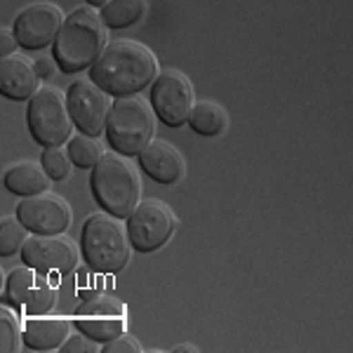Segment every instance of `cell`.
<instances>
[{
    "label": "cell",
    "instance_id": "cell-27",
    "mask_svg": "<svg viewBox=\"0 0 353 353\" xmlns=\"http://www.w3.org/2000/svg\"><path fill=\"white\" fill-rule=\"evenodd\" d=\"M17 45H19V43H17L12 28H3V33H0V54H3V57L14 54Z\"/></svg>",
    "mask_w": 353,
    "mask_h": 353
},
{
    "label": "cell",
    "instance_id": "cell-18",
    "mask_svg": "<svg viewBox=\"0 0 353 353\" xmlns=\"http://www.w3.org/2000/svg\"><path fill=\"white\" fill-rule=\"evenodd\" d=\"M5 189L17 193V196H38L50 189V181L52 176L48 174V170L43 168V163L38 165L36 161H19L14 165H10L5 170Z\"/></svg>",
    "mask_w": 353,
    "mask_h": 353
},
{
    "label": "cell",
    "instance_id": "cell-20",
    "mask_svg": "<svg viewBox=\"0 0 353 353\" xmlns=\"http://www.w3.org/2000/svg\"><path fill=\"white\" fill-rule=\"evenodd\" d=\"M149 10L146 0H109L101 8V19L109 28H128L137 24Z\"/></svg>",
    "mask_w": 353,
    "mask_h": 353
},
{
    "label": "cell",
    "instance_id": "cell-9",
    "mask_svg": "<svg viewBox=\"0 0 353 353\" xmlns=\"http://www.w3.org/2000/svg\"><path fill=\"white\" fill-rule=\"evenodd\" d=\"M151 106L156 116L170 128H179V125L189 123V116L196 106L191 81L181 71H172V68L163 71L153 81Z\"/></svg>",
    "mask_w": 353,
    "mask_h": 353
},
{
    "label": "cell",
    "instance_id": "cell-3",
    "mask_svg": "<svg viewBox=\"0 0 353 353\" xmlns=\"http://www.w3.org/2000/svg\"><path fill=\"white\" fill-rule=\"evenodd\" d=\"M90 186H92L99 208H104V212L118 219H128L139 205V174L130 165L128 156H121V153H104V158L92 168Z\"/></svg>",
    "mask_w": 353,
    "mask_h": 353
},
{
    "label": "cell",
    "instance_id": "cell-25",
    "mask_svg": "<svg viewBox=\"0 0 353 353\" xmlns=\"http://www.w3.org/2000/svg\"><path fill=\"white\" fill-rule=\"evenodd\" d=\"M141 351H144V346H141L132 334H125V332L121 337L101 344V353H141Z\"/></svg>",
    "mask_w": 353,
    "mask_h": 353
},
{
    "label": "cell",
    "instance_id": "cell-7",
    "mask_svg": "<svg viewBox=\"0 0 353 353\" xmlns=\"http://www.w3.org/2000/svg\"><path fill=\"white\" fill-rule=\"evenodd\" d=\"M73 118L66 97L57 88H41L28 101V128L41 146H61L71 139Z\"/></svg>",
    "mask_w": 353,
    "mask_h": 353
},
{
    "label": "cell",
    "instance_id": "cell-17",
    "mask_svg": "<svg viewBox=\"0 0 353 353\" xmlns=\"http://www.w3.org/2000/svg\"><path fill=\"white\" fill-rule=\"evenodd\" d=\"M68 332L71 323L61 316H28L24 321V344L33 351H57Z\"/></svg>",
    "mask_w": 353,
    "mask_h": 353
},
{
    "label": "cell",
    "instance_id": "cell-13",
    "mask_svg": "<svg viewBox=\"0 0 353 353\" xmlns=\"http://www.w3.org/2000/svg\"><path fill=\"white\" fill-rule=\"evenodd\" d=\"M3 301L24 306L28 316H45L57 304V290L52 283H48V278L41 276V271L24 266V269H14L5 278Z\"/></svg>",
    "mask_w": 353,
    "mask_h": 353
},
{
    "label": "cell",
    "instance_id": "cell-6",
    "mask_svg": "<svg viewBox=\"0 0 353 353\" xmlns=\"http://www.w3.org/2000/svg\"><path fill=\"white\" fill-rule=\"evenodd\" d=\"M76 325L94 341H111L125 332L128 309L118 297L104 290H83L76 304Z\"/></svg>",
    "mask_w": 353,
    "mask_h": 353
},
{
    "label": "cell",
    "instance_id": "cell-12",
    "mask_svg": "<svg viewBox=\"0 0 353 353\" xmlns=\"http://www.w3.org/2000/svg\"><path fill=\"white\" fill-rule=\"evenodd\" d=\"M78 245L61 236L31 233L21 248V261L41 273H71L78 266Z\"/></svg>",
    "mask_w": 353,
    "mask_h": 353
},
{
    "label": "cell",
    "instance_id": "cell-16",
    "mask_svg": "<svg viewBox=\"0 0 353 353\" xmlns=\"http://www.w3.org/2000/svg\"><path fill=\"white\" fill-rule=\"evenodd\" d=\"M38 85H41V76L36 71V64H31L26 57L17 52L3 57V61H0V92L8 99H31L41 90Z\"/></svg>",
    "mask_w": 353,
    "mask_h": 353
},
{
    "label": "cell",
    "instance_id": "cell-10",
    "mask_svg": "<svg viewBox=\"0 0 353 353\" xmlns=\"http://www.w3.org/2000/svg\"><path fill=\"white\" fill-rule=\"evenodd\" d=\"M66 104L81 132L92 137L106 132V121H109L111 111L109 92L101 90L92 78H81V81L71 83L66 92Z\"/></svg>",
    "mask_w": 353,
    "mask_h": 353
},
{
    "label": "cell",
    "instance_id": "cell-19",
    "mask_svg": "<svg viewBox=\"0 0 353 353\" xmlns=\"http://www.w3.org/2000/svg\"><path fill=\"white\" fill-rule=\"evenodd\" d=\"M189 125L193 128V132L203 137L224 134L226 128H229V113L217 101H198L189 116Z\"/></svg>",
    "mask_w": 353,
    "mask_h": 353
},
{
    "label": "cell",
    "instance_id": "cell-11",
    "mask_svg": "<svg viewBox=\"0 0 353 353\" xmlns=\"http://www.w3.org/2000/svg\"><path fill=\"white\" fill-rule=\"evenodd\" d=\"M17 217L31 233L41 236H61L73 221L71 205L57 193H38L28 196L17 205Z\"/></svg>",
    "mask_w": 353,
    "mask_h": 353
},
{
    "label": "cell",
    "instance_id": "cell-22",
    "mask_svg": "<svg viewBox=\"0 0 353 353\" xmlns=\"http://www.w3.org/2000/svg\"><path fill=\"white\" fill-rule=\"evenodd\" d=\"M21 344H24V325H21L19 316L8 304H3L0 309V351L14 353L21 349Z\"/></svg>",
    "mask_w": 353,
    "mask_h": 353
},
{
    "label": "cell",
    "instance_id": "cell-8",
    "mask_svg": "<svg viewBox=\"0 0 353 353\" xmlns=\"http://www.w3.org/2000/svg\"><path fill=\"white\" fill-rule=\"evenodd\" d=\"M176 231V214L170 205L156 198H146L134 208L128 217V236L134 250L139 252H156Z\"/></svg>",
    "mask_w": 353,
    "mask_h": 353
},
{
    "label": "cell",
    "instance_id": "cell-15",
    "mask_svg": "<svg viewBox=\"0 0 353 353\" xmlns=\"http://www.w3.org/2000/svg\"><path fill=\"white\" fill-rule=\"evenodd\" d=\"M139 165L146 174L158 184H176L186 174V161L181 151L165 139H153L144 151L139 153Z\"/></svg>",
    "mask_w": 353,
    "mask_h": 353
},
{
    "label": "cell",
    "instance_id": "cell-28",
    "mask_svg": "<svg viewBox=\"0 0 353 353\" xmlns=\"http://www.w3.org/2000/svg\"><path fill=\"white\" fill-rule=\"evenodd\" d=\"M54 61L52 57H41V59H36V71H38V76H41V81L43 78H50L54 73Z\"/></svg>",
    "mask_w": 353,
    "mask_h": 353
},
{
    "label": "cell",
    "instance_id": "cell-4",
    "mask_svg": "<svg viewBox=\"0 0 353 353\" xmlns=\"http://www.w3.org/2000/svg\"><path fill=\"white\" fill-rule=\"evenodd\" d=\"M83 257L101 273H121L132 257V243L128 226L109 212H99L85 219L81 236Z\"/></svg>",
    "mask_w": 353,
    "mask_h": 353
},
{
    "label": "cell",
    "instance_id": "cell-21",
    "mask_svg": "<svg viewBox=\"0 0 353 353\" xmlns=\"http://www.w3.org/2000/svg\"><path fill=\"white\" fill-rule=\"evenodd\" d=\"M68 156L76 168H94L97 163L104 158V146L92 134H76L68 139Z\"/></svg>",
    "mask_w": 353,
    "mask_h": 353
},
{
    "label": "cell",
    "instance_id": "cell-5",
    "mask_svg": "<svg viewBox=\"0 0 353 353\" xmlns=\"http://www.w3.org/2000/svg\"><path fill=\"white\" fill-rule=\"evenodd\" d=\"M156 134V111L144 97H118L111 104L106 137L111 149L121 156H139Z\"/></svg>",
    "mask_w": 353,
    "mask_h": 353
},
{
    "label": "cell",
    "instance_id": "cell-14",
    "mask_svg": "<svg viewBox=\"0 0 353 353\" xmlns=\"http://www.w3.org/2000/svg\"><path fill=\"white\" fill-rule=\"evenodd\" d=\"M66 17L52 3H33L17 14L12 31L21 48L26 50H43L57 41Z\"/></svg>",
    "mask_w": 353,
    "mask_h": 353
},
{
    "label": "cell",
    "instance_id": "cell-1",
    "mask_svg": "<svg viewBox=\"0 0 353 353\" xmlns=\"http://www.w3.org/2000/svg\"><path fill=\"white\" fill-rule=\"evenodd\" d=\"M90 76L109 94H137L158 78V59L137 41H113L90 66Z\"/></svg>",
    "mask_w": 353,
    "mask_h": 353
},
{
    "label": "cell",
    "instance_id": "cell-24",
    "mask_svg": "<svg viewBox=\"0 0 353 353\" xmlns=\"http://www.w3.org/2000/svg\"><path fill=\"white\" fill-rule=\"evenodd\" d=\"M43 168L48 170V174L52 176V181H61L71 174V156L68 151H61L59 146H48L43 151V158H41Z\"/></svg>",
    "mask_w": 353,
    "mask_h": 353
},
{
    "label": "cell",
    "instance_id": "cell-26",
    "mask_svg": "<svg viewBox=\"0 0 353 353\" xmlns=\"http://www.w3.org/2000/svg\"><path fill=\"white\" fill-rule=\"evenodd\" d=\"M59 351H64V353H94V351H101V346H97L94 339L83 332V334H71V337L59 346Z\"/></svg>",
    "mask_w": 353,
    "mask_h": 353
},
{
    "label": "cell",
    "instance_id": "cell-23",
    "mask_svg": "<svg viewBox=\"0 0 353 353\" xmlns=\"http://www.w3.org/2000/svg\"><path fill=\"white\" fill-rule=\"evenodd\" d=\"M26 233L28 229L21 224V219L17 214H10V217L3 219L0 224V257H10L14 252H21L26 243Z\"/></svg>",
    "mask_w": 353,
    "mask_h": 353
},
{
    "label": "cell",
    "instance_id": "cell-30",
    "mask_svg": "<svg viewBox=\"0 0 353 353\" xmlns=\"http://www.w3.org/2000/svg\"><path fill=\"white\" fill-rule=\"evenodd\" d=\"M106 3H109V0H88L90 8H104Z\"/></svg>",
    "mask_w": 353,
    "mask_h": 353
},
{
    "label": "cell",
    "instance_id": "cell-29",
    "mask_svg": "<svg viewBox=\"0 0 353 353\" xmlns=\"http://www.w3.org/2000/svg\"><path fill=\"white\" fill-rule=\"evenodd\" d=\"M174 351H176V353H181V351H198V346H193V344H181V346H176Z\"/></svg>",
    "mask_w": 353,
    "mask_h": 353
},
{
    "label": "cell",
    "instance_id": "cell-2",
    "mask_svg": "<svg viewBox=\"0 0 353 353\" xmlns=\"http://www.w3.org/2000/svg\"><path fill=\"white\" fill-rule=\"evenodd\" d=\"M109 45V26L97 8H78L64 19L54 41V59L64 73H78L92 66Z\"/></svg>",
    "mask_w": 353,
    "mask_h": 353
}]
</instances>
